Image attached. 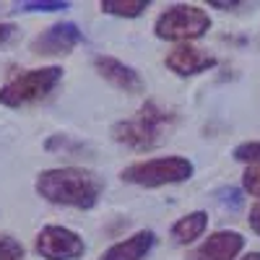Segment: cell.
Listing matches in <instances>:
<instances>
[{"label": "cell", "mask_w": 260, "mask_h": 260, "mask_svg": "<svg viewBox=\"0 0 260 260\" xmlns=\"http://www.w3.org/2000/svg\"><path fill=\"white\" fill-rule=\"evenodd\" d=\"M242 260H260V252H247Z\"/></svg>", "instance_id": "21"}, {"label": "cell", "mask_w": 260, "mask_h": 260, "mask_svg": "<svg viewBox=\"0 0 260 260\" xmlns=\"http://www.w3.org/2000/svg\"><path fill=\"white\" fill-rule=\"evenodd\" d=\"M154 245H156V234L151 229H141L133 237H127V240L112 245L99 260H143Z\"/></svg>", "instance_id": "11"}, {"label": "cell", "mask_w": 260, "mask_h": 260, "mask_svg": "<svg viewBox=\"0 0 260 260\" xmlns=\"http://www.w3.org/2000/svg\"><path fill=\"white\" fill-rule=\"evenodd\" d=\"M16 31V26L13 24H0V45H3L6 39H11V34Z\"/></svg>", "instance_id": "20"}, {"label": "cell", "mask_w": 260, "mask_h": 260, "mask_svg": "<svg viewBox=\"0 0 260 260\" xmlns=\"http://www.w3.org/2000/svg\"><path fill=\"white\" fill-rule=\"evenodd\" d=\"M37 192L55 206H73V208H91L96 206L104 190V180L91 169L78 167H60L45 169L37 177Z\"/></svg>", "instance_id": "1"}, {"label": "cell", "mask_w": 260, "mask_h": 260, "mask_svg": "<svg viewBox=\"0 0 260 260\" xmlns=\"http://www.w3.org/2000/svg\"><path fill=\"white\" fill-rule=\"evenodd\" d=\"M21 11H65L68 3L65 0H29V3H21Z\"/></svg>", "instance_id": "16"}, {"label": "cell", "mask_w": 260, "mask_h": 260, "mask_svg": "<svg viewBox=\"0 0 260 260\" xmlns=\"http://www.w3.org/2000/svg\"><path fill=\"white\" fill-rule=\"evenodd\" d=\"M234 159L250 167H260V143H242L234 148Z\"/></svg>", "instance_id": "15"}, {"label": "cell", "mask_w": 260, "mask_h": 260, "mask_svg": "<svg viewBox=\"0 0 260 260\" xmlns=\"http://www.w3.org/2000/svg\"><path fill=\"white\" fill-rule=\"evenodd\" d=\"M81 39L83 34L73 21H60V24H52L31 42V52L34 55H68Z\"/></svg>", "instance_id": "7"}, {"label": "cell", "mask_w": 260, "mask_h": 260, "mask_svg": "<svg viewBox=\"0 0 260 260\" xmlns=\"http://www.w3.org/2000/svg\"><path fill=\"white\" fill-rule=\"evenodd\" d=\"M250 226L260 234V206H255V208L250 211Z\"/></svg>", "instance_id": "19"}, {"label": "cell", "mask_w": 260, "mask_h": 260, "mask_svg": "<svg viewBox=\"0 0 260 260\" xmlns=\"http://www.w3.org/2000/svg\"><path fill=\"white\" fill-rule=\"evenodd\" d=\"M24 257V245L13 240L11 234L0 232V260H21Z\"/></svg>", "instance_id": "14"}, {"label": "cell", "mask_w": 260, "mask_h": 260, "mask_svg": "<svg viewBox=\"0 0 260 260\" xmlns=\"http://www.w3.org/2000/svg\"><path fill=\"white\" fill-rule=\"evenodd\" d=\"M148 8V0H102V11L112 16L136 18Z\"/></svg>", "instance_id": "13"}, {"label": "cell", "mask_w": 260, "mask_h": 260, "mask_svg": "<svg viewBox=\"0 0 260 260\" xmlns=\"http://www.w3.org/2000/svg\"><path fill=\"white\" fill-rule=\"evenodd\" d=\"M242 182H245V190H247L250 195L260 198V167H250V169L245 172Z\"/></svg>", "instance_id": "17"}, {"label": "cell", "mask_w": 260, "mask_h": 260, "mask_svg": "<svg viewBox=\"0 0 260 260\" xmlns=\"http://www.w3.org/2000/svg\"><path fill=\"white\" fill-rule=\"evenodd\" d=\"M206 224H208V216L203 211L187 213V216H182V219H177L172 224V237H175V242H180V245H190L192 240H198L206 232Z\"/></svg>", "instance_id": "12"}, {"label": "cell", "mask_w": 260, "mask_h": 260, "mask_svg": "<svg viewBox=\"0 0 260 260\" xmlns=\"http://www.w3.org/2000/svg\"><path fill=\"white\" fill-rule=\"evenodd\" d=\"M94 68L96 73L104 78V81H110L115 89H122L127 94H138L143 91V78L136 68H130V65L115 60V57H96L94 60Z\"/></svg>", "instance_id": "9"}, {"label": "cell", "mask_w": 260, "mask_h": 260, "mask_svg": "<svg viewBox=\"0 0 260 260\" xmlns=\"http://www.w3.org/2000/svg\"><path fill=\"white\" fill-rule=\"evenodd\" d=\"M62 78V68L47 65V68H34L16 78H11L3 89H0V104L6 107H21L37 99H45Z\"/></svg>", "instance_id": "4"}, {"label": "cell", "mask_w": 260, "mask_h": 260, "mask_svg": "<svg viewBox=\"0 0 260 260\" xmlns=\"http://www.w3.org/2000/svg\"><path fill=\"white\" fill-rule=\"evenodd\" d=\"M34 247L45 260H76L86 252L83 240L68 226H45L37 234Z\"/></svg>", "instance_id": "6"}, {"label": "cell", "mask_w": 260, "mask_h": 260, "mask_svg": "<svg viewBox=\"0 0 260 260\" xmlns=\"http://www.w3.org/2000/svg\"><path fill=\"white\" fill-rule=\"evenodd\" d=\"M211 29V18L198 6H172L167 8L154 24V31L159 39H195L203 37Z\"/></svg>", "instance_id": "5"}, {"label": "cell", "mask_w": 260, "mask_h": 260, "mask_svg": "<svg viewBox=\"0 0 260 260\" xmlns=\"http://www.w3.org/2000/svg\"><path fill=\"white\" fill-rule=\"evenodd\" d=\"M130 185L141 187H161V185H175L185 182L192 177V161L185 156H164V159H151V161H138L122 169L120 175Z\"/></svg>", "instance_id": "3"}, {"label": "cell", "mask_w": 260, "mask_h": 260, "mask_svg": "<svg viewBox=\"0 0 260 260\" xmlns=\"http://www.w3.org/2000/svg\"><path fill=\"white\" fill-rule=\"evenodd\" d=\"M167 68L172 73H177V76H195V73H201V71H208L216 65L213 57H208L206 52L201 50H195L190 45H180L175 47L169 55H167Z\"/></svg>", "instance_id": "10"}, {"label": "cell", "mask_w": 260, "mask_h": 260, "mask_svg": "<svg viewBox=\"0 0 260 260\" xmlns=\"http://www.w3.org/2000/svg\"><path fill=\"white\" fill-rule=\"evenodd\" d=\"M245 240L240 232H216L211 234L208 240L192 252L190 260H234L237 255L242 252Z\"/></svg>", "instance_id": "8"}, {"label": "cell", "mask_w": 260, "mask_h": 260, "mask_svg": "<svg viewBox=\"0 0 260 260\" xmlns=\"http://www.w3.org/2000/svg\"><path fill=\"white\" fill-rule=\"evenodd\" d=\"M172 122H175L172 110H164L156 102H146L136 112V117L122 120L112 127V138L117 143L136 148V151H146V148H154L161 141V133Z\"/></svg>", "instance_id": "2"}, {"label": "cell", "mask_w": 260, "mask_h": 260, "mask_svg": "<svg viewBox=\"0 0 260 260\" xmlns=\"http://www.w3.org/2000/svg\"><path fill=\"white\" fill-rule=\"evenodd\" d=\"M221 195V206H229V208H240L242 206V195H240V190H234V187H229V190H221L219 192Z\"/></svg>", "instance_id": "18"}]
</instances>
